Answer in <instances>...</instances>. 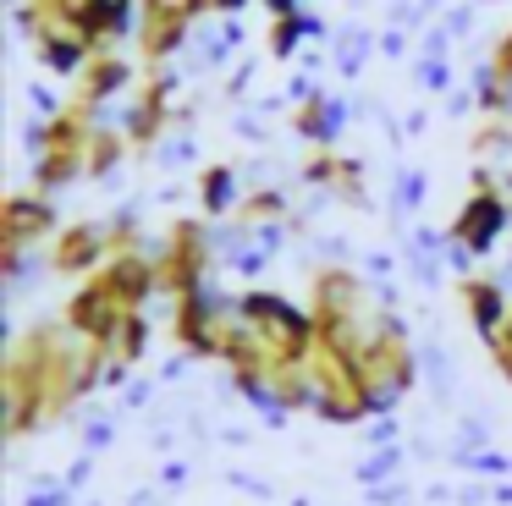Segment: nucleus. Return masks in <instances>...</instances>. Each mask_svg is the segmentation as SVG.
I'll return each instance as SVG.
<instances>
[{"instance_id":"obj_1","label":"nucleus","mask_w":512,"mask_h":506,"mask_svg":"<svg viewBox=\"0 0 512 506\" xmlns=\"http://www.w3.org/2000/svg\"><path fill=\"white\" fill-rule=\"evenodd\" d=\"M507 204H501V193H490V187H479L474 198L463 204V215H457V226H452V237H457V248H468L479 259V253H490L496 248V237L507 231Z\"/></svg>"},{"instance_id":"obj_2","label":"nucleus","mask_w":512,"mask_h":506,"mask_svg":"<svg viewBox=\"0 0 512 506\" xmlns=\"http://www.w3.org/2000/svg\"><path fill=\"white\" fill-rule=\"evenodd\" d=\"M463 297H468V314H474L479 336L496 341L501 330H507V319H512L507 286H501V281H468V286H463Z\"/></svg>"},{"instance_id":"obj_3","label":"nucleus","mask_w":512,"mask_h":506,"mask_svg":"<svg viewBox=\"0 0 512 506\" xmlns=\"http://www.w3.org/2000/svg\"><path fill=\"white\" fill-rule=\"evenodd\" d=\"M50 231V209L39 198H12L6 204V253H23L28 237H45Z\"/></svg>"},{"instance_id":"obj_4","label":"nucleus","mask_w":512,"mask_h":506,"mask_svg":"<svg viewBox=\"0 0 512 506\" xmlns=\"http://www.w3.org/2000/svg\"><path fill=\"white\" fill-rule=\"evenodd\" d=\"M100 253H105V237H100V231H89V226H78L72 237H61L56 264H61V270H83V264H94Z\"/></svg>"},{"instance_id":"obj_5","label":"nucleus","mask_w":512,"mask_h":506,"mask_svg":"<svg viewBox=\"0 0 512 506\" xmlns=\"http://www.w3.org/2000/svg\"><path fill=\"white\" fill-rule=\"evenodd\" d=\"M232 204H237L232 171H210V176H204V209H210V215H221V209H232Z\"/></svg>"}]
</instances>
